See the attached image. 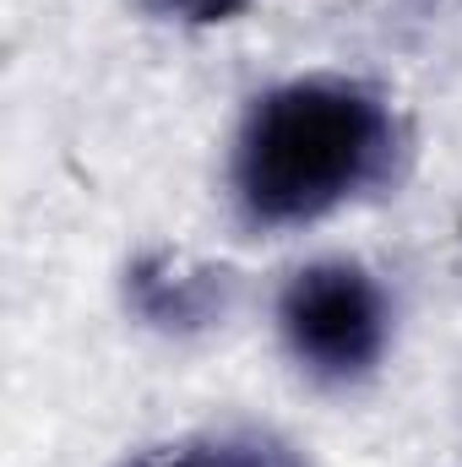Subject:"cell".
Here are the masks:
<instances>
[{
	"label": "cell",
	"instance_id": "obj_5",
	"mask_svg": "<svg viewBox=\"0 0 462 467\" xmlns=\"http://www.w3.org/2000/svg\"><path fill=\"white\" fill-rule=\"evenodd\" d=\"M142 467H239L234 457H169V462H142Z\"/></svg>",
	"mask_w": 462,
	"mask_h": 467
},
{
	"label": "cell",
	"instance_id": "obj_4",
	"mask_svg": "<svg viewBox=\"0 0 462 467\" xmlns=\"http://www.w3.org/2000/svg\"><path fill=\"white\" fill-rule=\"evenodd\" d=\"M250 0H158V11L180 16V22H229Z\"/></svg>",
	"mask_w": 462,
	"mask_h": 467
},
{
	"label": "cell",
	"instance_id": "obj_2",
	"mask_svg": "<svg viewBox=\"0 0 462 467\" xmlns=\"http://www.w3.org/2000/svg\"><path fill=\"white\" fill-rule=\"evenodd\" d=\"M278 321L294 358L321 380H353L386 348V294L370 272L348 261H316L289 277L278 299Z\"/></svg>",
	"mask_w": 462,
	"mask_h": 467
},
{
	"label": "cell",
	"instance_id": "obj_1",
	"mask_svg": "<svg viewBox=\"0 0 462 467\" xmlns=\"http://www.w3.org/2000/svg\"><path fill=\"white\" fill-rule=\"evenodd\" d=\"M397 152L386 104L353 82H289L267 93L234 147V196L250 223H310L370 191Z\"/></svg>",
	"mask_w": 462,
	"mask_h": 467
},
{
	"label": "cell",
	"instance_id": "obj_3",
	"mask_svg": "<svg viewBox=\"0 0 462 467\" xmlns=\"http://www.w3.org/2000/svg\"><path fill=\"white\" fill-rule=\"evenodd\" d=\"M131 288H136L142 316H147V321H163V327H196V321L213 310V283H207V272L185 277V272H174L169 261H142L136 277H131Z\"/></svg>",
	"mask_w": 462,
	"mask_h": 467
}]
</instances>
